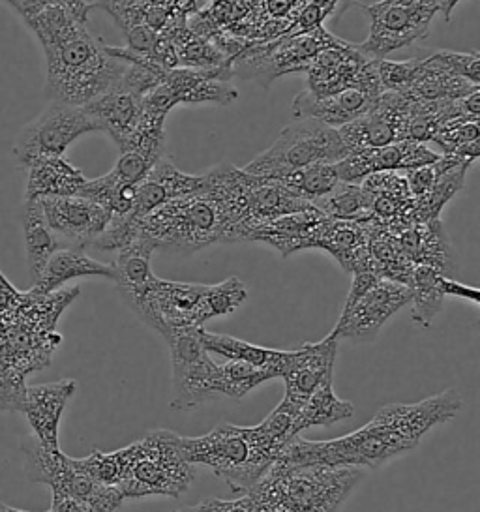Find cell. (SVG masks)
<instances>
[{
	"mask_svg": "<svg viewBox=\"0 0 480 512\" xmlns=\"http://www.w3.org/2000/svg\"><path fill=\"white\" fill-rule=\"evenodd\" d=\"M462 407L454 389L417 404H389L357 432L329 441L293 437L280 452L274 467L351 466L377 469L413 451L432 428L450 421Z\"/></svg>",
	"mask_w": 480,
	"mask_h": 512,
	"instance_id": "cell-1",
	"label": "cell"
},
{
	"mask_svg": "<svg viewBox=\"0 0 480 512\" xmlns=\"http://www.w3.org/2000/svg\"><path fill=\"white\" fill-rule=\"evenodd\" d=\"M295 407L282 400L261 424L244 428L220 424L201 437H180L188 462L207 466L233 494H248L293 439Z\"/></svg>",
	"mask_w": 480,
	"mask_h": 512,
	"instance_id": "cell-2",
	"label": "cell"
},
{
	"mask_svg": "<svg viewBox=\"0 0 480 512\" xmlns=\"http://www.w3.org/2000/svg\"><path fill=\"white\" fill-rule=\"evenodd\" d=\"M42 49L45 94L51 102L83 107L120 87L126 64L83 23Z\"/></svg>",
	"mask_w": 480,
	"mask_h": 512,
	"instance_id": "cell-3",
	"label": "cell"
},
{
	"mask_svg": "<svg viewBox=\"0 0 480 512\" xmlns=\"http://www.w3.org/2000/svg\"><path fill=\"white\" fill-rule=\"evenodd\" d=\"M360 479V467L272 466L248 496L282 512H338Z\"/></svg>",
	"mask_w": 480,
	"mask_h": 512,
	"instance_id": "cell-4",
	"label": "cell"
},
{
	"mask_svg": "<svg viewBox=\"0 0 480 512\" xmlns=\"http://www.w3.org/2000/svg\"><path fill=\"white\" fill-rule=\"evenodd\" d=\"M139 231L156 248L182 254H194L220 242H235L233 227L222 207L201 190L160 205L141 222Z\"/></svg>",
	"mask_w": 480,
	"mask_h": 512,
	"instance_id": "cell-5",
	"label": "cell"
},
{
	"mask_svg": "<svg viewBox=\"0 0 480 512\" xmlns=\"http://www.w3.org/2000/svg\"><path fill=\"white\" fill-rule=\"evenodd\" d=\"M195 477L197 471L182 452L180 436L171 430H152L128 445V466L119 488L126 499H179L190 490Z\"/></svg>",
	"mask_w": 480,
	"mask_h": 512,
	"instance_id": "cell-6",
	"label": "cell"
},
{
	"mask_svg": "<svg viewBox=\"0 0 480 512\" xmlns=\"http://www.w3.org/2000/svg\"><path fill=\"white\" fill-rule=\"evenodd\" d=\"M349 154L336 128H330L315 119H295L280 132L270 149L261 152L244 171L284 179L287 175L315 166V164H338Z\"/></svg>",
	"mask_w": 480,
	"mask_h": 512,
	"instance_id": "cell-7",
	"label": "cell"
},
{
	"mask_svg": "<svg viewBox=\"0 0 480 512\" xmlns=\"http://www.w3.org/2000/svg\"><path fill=\"white\" fill-rule=\"evenodd\" d=\"M25 454V475L38 484H47L53 494L74 497L94 512H115L126 501L117 486H104L74 466V458L60 449H49L34 436L21 443Z\"/></svg>",
	"mask_w": 480,
	"mask_h": 512,
	"instance_id": "cell-8",
	"label": "cell"
},
{
	"mask_svg": "<svg viewBox=\"0 0 480 512\" xmlns=\"http://www.w3.org/2000/svg\"><path fill=\"white\" fill-rule=\"evenodd\" d=\"M411 302V287L377 278L372 272H355L344 312L332 334L338 340L372 342L383 325Z\"/></svg>",
	"mask_w": 480,
	"mask_h": 512,
	"instance_id": "cell-9",
	"label": "cell"
},
{
	"mask_svg": "<svg viewBox=\"0 0 480 512\" xmlns=\"http://www.w3.org/2000/svg\"><path fill=\"white\" fill-rule=\"evenodd\" d=\"M370 17V34L355 46L368 59L381 61L390 53L422 40L437 16V0H379L364 6Z\"/></svg>",
	"mask_w": 480,
	"mask_h": 512,
	"instance_id": "cell-10",
	"label": "cell"
},
{
	"mask_svg": "<svg viewBox=\"0 0 480 512\" xmlns=\"http://www.w3.org/2000/svg\"><path fill=\"white\" fill-rule=\"evenodd\" d=\"M207 287L201 284L167 282L158 276L152 280L143 295L128 306L150 329L160 332L164 340L188 329H197L207 323L203 304Z\"/></svg>",
	"mask_w": 480,
	"mask_h": 512,
	"instance_id": "cell-11",
	"label": "cell"
},
{
	"mask_svg": "<svg viewBox=\"0 0 480 512\" xmlns=\"http://www.w3.org/2000/svg\"><path fill=\"white\" fill-rule=\"evenodd\" d=\"M90 132H98V128L85 107L51 102L19 132L14 143L15 160L27 169L42 158L64 156L74 141Z\"/></svg>",
	"mask_w": 480,
	"mask_h": 512,
	"instance_id": "cell-12",
	"label": "cell"
},
{
	"mask_svg": "<svg viewBox=\"0 0 480 512\" xmlns=\"http://www.w3.org/2000/svg\"><path fill=\"white\" fill-rule=\"evenodd\" d=\"M165 342L171 349L173 364L171 407L184 411L216 400L218 362L210 359L209 351L199 342L197 329L177 332Z\"/></svg>",
	"mask_w": 480,
	"mask_h": 512,
	"instance_id": "cell-13",
	"label": "cell"
},
{
	"mask_svg": "<svg viewBox=\"0 0 480 512\" xmlns=\"http://www.w3.org/2000/svg\"><path fill=\"white\" fill-rule=\"evenodd\" d=\"M233 76V66L216 70L173 68L165 74L164 81L143 98V102L165 115L177 106H231L239 98V92L231 85Z\"/></svg>",
	"mask_w": 480,
	"mask_h": 512,
	"instance_id": "cell-14",
	"label": "cell"
},
{
	"mask_svg": "<svg viewBox=\"0 0 480 512\" xmlns=\"http://www.w3.org/2000/svg\"><path fill=\"white\" fill-rule=\"evenodd\" d=\"M411 100L400 92H383L362 117L342 126L338 134L349 152L368 151L404 141Z\"/></svg>",
	"mask_w": 480,
	"mask_h": 512,
	"instance_id": "cell-15",
	"label": "cell"
},
{
	"mask_svg": "<svg viewBox=\"0 0 480 512\" xmlns=\"http://www.w3.org/2000/svg\"><path fill=\"white\" fill-rule=\"evenodd\" d=\"M45 222L64 248L92 246L111 222V212L83 196L38 199Z\"/></svg>",
	"mask_w": 480,
	"mask_h": 512,
	"instance_id": "cell-16",
	"label": "cell"
},
{
	"mask_svg": "<svg viewBox=\"0 0 480 512\" xmlns=\"http://www.w3.org/2000/svg\"><path fill=\"white\" fill-rule=\"evenodd\" d=\"M338 353V338L329 336L315 344H302L299 349L289 351L285 364V402L300 406L315 391L330 385L334 379V361Z\"/></svg>",
	"mask_w": 480,
	"mask_h": 512,
	"instance_id": "cell-17",
	"label": "cell"
},
{
	"mask_svg": "<svg viewBox=\"0 0 480 512\" xmlns=\"http://www.w3.org/2000/svg\"><path fill=\"white\" fill-rule=\"evenodd\" d=\"M441 154L430 151L417 141H396L387 147L349 152L336 164L338 179L347 184H360L368 175L381 171H407L413 167L434 164Z\"/></svg>",
	"mask_w": 480,
	"mask_h": 512,
	"instance_id": "cell-18",
	"label": "cell"
},
{
	"mask_svg": "<svg viewBox=\"0 0 480 512\" xmlns=\"http://www.w3.org/2000/svg\"><path fill=\"white\" fill-rule=\"evenodd\" d=\"M381 83H368L360 87H349L344 91L315 98L310 92H300L293 102L295 119H315L330 128L340 130L345 124L362 117L375 100L383 94Z\"/></svg>",
	"mask_w": 480,
	"mask_h": 512,
	"instance_id": "cell-19",
	"label": "cell"
},
{
	"mask_svg": "<svg viewBox=\"0 0 480 512\" xmlns=\"http://www.w3.org/2000/svg\"><path fill=\"white\" fill-rule=\"evenodd\" d=\"M74 392V379L25 387L21 411L32 426V436L49 449H59L60 419Z\"/></svg>",
	"mask_w": 480,
	"mask_h": 512,
	"instance_id": "cell-20",
	"label": "cell"
},
{
	"mask_svg": "<svg viewBox=\"0 0 480 512\" xmlns=\"http://www.w3.org/2000/svg\"><path fill=\"white\" fill-rule=\"evenodd\" d=\"M201 186H203L201 175L182 173L169 158L164 156L156 166L150 169L149 175L135 186L132 207L124 216L141 224L150 212L158 209L160 205H164L175 197L195 194L201 190Z\"/></svg>",
	"mask_w": 480,
	"mask_h": 512,
	"instance_id": "cell-21",
	"label": "cell"
},
{
	"mask_svg": "<svg viewBox=\"0 0 480 512\" xmlns=\"http://www.w3.org/2000/svg\"><path fill=\"white\" fill-rule=\"evenodd\" d=\"M83 107L96 122L98 132H105L111 137L120 152L130 151L143 113L141 96L117 87Z\"/></svg>",
	"mask_w": 480,
	"mask_h": 512,
	"instance_id": "cell-22",
	"label": "cell"
},
{
	"mask_svg": "<svg viewBox=\"0 0 480 512\" xmlns=\"http://www.w3.org/2000/svg\"><path fill=\"white\" fill-rule=\"evenodd\" d=\"M360 188L366 196L374 222L385 226L409 224V218L415 211V199L409 192L404 171L372 173L360 182Z\"/></svg>",
	"mask_w": 480,
	"mask_h": 512,
	"instance_id": "cell-23",
	"label": "cell"
},
{
	"mask_svg": "<svg viewBox=\"0 0 480 512\" xmlns=\"http://www.w3.org/2000/svg\"><path fill=\"white\" fill-rule=\"evenodd\" d=\"M327 216L315 207L306 211L285 214L269 224L257 227L248 241L265 242L272 248H276L282 256L287 257L300 250H312L315 244V237L319 233V227Z\"/></svg>",
	"mask_w": 480,
	"mask_h": 512,
	"instance_id": "cell-24",
	"label": "cell"
},
{
	"mask_svg": "<svg viewBox=\"0 0 480 512\" xmlns=\"http://www.w3.org/2000/svg\"><path fill=\"white\" fill-rule=\"evenodd\" d=\"M314 248L334 257L344 271L362 272L368 261V222L329 218L319 227Z\"/></svg>",
	"mask_w": 480,
	"mask_h": 512,
	"instance_id": "cell-25",
	"label": "cell"
},
{
	"mask_svg": "<svg viewBox=\"0 0 480 512\" xmlns=\"http://www.w3.org/2000/svg\"><path fill=\"white\" fill-rule=\"evenodd\" d=\"M100 276L113 280V267L87 256L81 248H60L45 263L44 271L30 287L32 295H47L75 278Z\"/></svg>",
	"mask_w": 480,
	"mask_h": 512,
	"instance_id": "cell-26",
	"label": "cell"
},
{
	"mask_svg": "<svg viewBox=\"0 0 480 512\" xmlns=\"http://www.w3.org/2000/svg\"><path fill=\"white\" fill-rule=\"evenodd\" d=\"M158 248L141 231L134 241L117 252L113 267V282L119 287L126 304L135 301L156 278L152 272V254Z\"/></svg>",
	"mask_w": 480,
	"mask_h": 512,
	"instance_id": "cell-27",
	"label": "cell"
},
{
	"mask_svg": "<svg viewBox=\"0 0 480 512\" xmlns=\"http://www.w3.org/2000/svg\"><path fill=\"white\" fill-rule=\"evenodd\" d=\"M29 181L25 199L77 196L87 184L81 169L72 166L64 156H49L27 167Z\"/></svg>",
	"mask_w": 480,
	"mask_h": 512,
	"instance_id": "cell-28",
	"label": "cell"
},
{
	"mask_svg": "<svg viewBox=\"0 0 480 512\" xmlns=\"http://www.w3.org/2000/svg\"><path fill=\"white\" fill-rule=\"evenodd\" d=\"M197 336H199V342L209 353H216V355L224 357L225 361L246 362L255 368L269 370L276 377L284 376L289 351L255 346V344L227 336V334L209 332L205 327H197Z\"/></svg>",
	"mask_w": 480,
	"mask_h": 512,
	"instance_id": "cell-29",
	"label": "cell"
},
{
	"mask_svg": "<svg viewBox=\"0 0 480 512\" xmlns=\"http://www.w3.org/2000/svg\"><path fill=\"white\" fill-rule=\"evenodd\" d=\"M475 91H480V85L464 77L452 76L428 55L420 57L419 70L404 96L413 102H445L464 98Z\"/></svg>",
	"mask_w": 480,
	"mask_h": 512,
	"instance_id": "cell-30",
	"label": "cell"
},
{
	"mask_svg": "<svg viewBox=\"0 0 480 512\" xmlns=\"http://www.w3.org/2000/svg\"><path fill=\"white\" fill-rule=\"evenodd\" d=\"M23 241L27 252L30 282L34 284L44 271L45 263L57 250L64 248L51 227L45 222L44 211L38 199H25L23 207Z\"/></svg>",
	"mask_w": 480,
	"mask_h": 512,
	"instance_id": "cell-31",
	"label": "cell"
},
{
	"mask_svg": "<svg viewBox=\"0 0 480 512\" xmlns=\"http://www.w3.org/2000/svg\"><path fill=\"white\" fill-rule=\"evenodd\" d=\"M102 8L117 23L128 49L150 55L158 34L147 27L150 0H98L94 8Z\"/></svg>",
	"mask_w": 480,
	"mask_h": 512,
	"instance_id": "cell-32",
	"label": "cell"
},
{
	"mask_svg": "<svg viewBox=\"0 0 480 512\" xmlns=\"http://www.w3.org/2000/svg\"><path fill=\"white\" fill-rule=\"evenodd\" d=\"M355 407L349 402L336 396L332 383L315 391L304 404L295 406V421L293 432L300 436L302 430L315 428V426H332L336 422L345 421L353 417Z\"/></svg>",
	"mask_w": 480,
	"mask_h": 512,
	"instance_id": "cell-33",
	"label": "cell"
},
{
	"mask_svg": "<svg viewBox=\"0 0 480 512\" xmlns=\"http://www.w3.org/2000/svg\"><path fill=\"white\" fill-rule=\"evenodd\" d=\"M432 143L441 147L443 154L473 166L480 154V117L462 115L450 119L439 128Z\"/></svg>",
	"mask_w": 480,
	"mask_h": 512,
	"instance_id": "cell-34",
	"label": "cell"
},
{
	"mask_svg": "<svg viewBox=\"0 0 480 512\" xmlns=\"http://www.w3.org/2000/svg\"><path fill=\"white\" fill-rule=\"evenodd\" d=\"M441 276L435 269L417 265L411 274V319L415 325L420 327H430L434 317L441 312L443 308V289H441Z\"/></svg>",
	"mask_w": 480,
	"mask_h": 512,
	"instance_id": "cell-35",
	"label": "cell"
},
{
	"mask_svg": "<svg viewBox=\"0 0 480 512\" xmlns=\"http://www.w3.org/2000/svg\"><path fill=\"white\" fill-rule=\"evenodd\" d=\"M317 211L334 220L347 222H372V214L368 209V201L360 188V184L338 182L329 196L319 199L314 205Z\"/></svg>",
	"mask_w": 480,
	"mask_h": 512,
	"instance_id": "cell-36",
	"label": "cell"
},
{
	"mask_svg": "<svg viewBox=\"0 0 480 512\" xmlns=\"http://www.w3.org/2000/svg\"><path fill=\"white\" fill-rule=\"evenodd\" d=\"M276 376L269 370L255 368L252 364L240 361L218 362V383L216 392L218 398L242 400L246 394L254 391L255 387L267 383Z\"/></svg>",
	"mask_w": 480,
	"mask_h": 512,
	"instance_id": "cell-37",
	"label": "cell"
},
{
	"mask_svg": "<svg viewBox=\"0 0 480 512\" xmlns=\"http://www.w3.org/2000/svg\"><path fill=\"white\" fill-rule=\"evenodd\" d=\"M280 181L284 182L291 194L315 205L319 199L329 196L340 179L336 164H315L299 169Z\"/></svg>",
	"mask_w": 480,
	"mask_h": 512,
	"instance_id": "cell-38",
	"label": "cell"
},
{
	"mask_svg": "<svg viewBox=\"0 0 480 512\" xmlns=\"http://www.w3.org/2000/svg\"><path fill=\"white\" fill-rule=\"evenodd\" d=\"M74 466L98 484L119 488L128 466V447L115 452L94 451L87 458H74Z\"/></svg>",
	"mask_w": 480,
	"mask_h": 512,
	"instance_id": "cell-39",
	"label": "cell"
},
{
	"mask_svg": "<svg viewBox=\"0 0 480 512\" xmlns=\"http://www.w3.org/2000/svg\"><path fill=\"white\" fill-rule=\"evenodd\" d=\"M246 299H248V289L235 276L222 284L209 286L205 293V304H203L205 319L210 321L214 317L229 316L240 308Z\"/></svg>",
	"mask_w": 480,
	"mask_h": 512,
	"instance_id": "cell-40",
	"label": "cell"
},
{
	"mask_svg": "<svg viewBox=\"0 0 480 512\" xmlns=\"http://www.w3.org/2000/svg\"><path fill=\"white\" fill-rule=\"evenodd\" d=\"M0 2L10 10H14L23 23L30 17L36 16L38 12H42L47 6H60L66 12H70L79 23L89 25L90 10L94 8V4H89L87 0H0Z\"/></svg>",
	"mask_w": 480,
	"mask_h": 512,
	"instance_id": "cell-41",
	"label": "cell"
},
{
	"mask_svg": "<svg viewBox=\"0 0 480 512\" xmlns=\"http://www.w3.org/2000/svg\"><path fill=\"white\" fill-rule=\"evenodd\" d=\"M419 59L420 57L409 59V61H389V59L375 61L377 76H379L383 91L405 94L419 70Z\"/></svg>",
	"mask_w": 480,
	"mask_h": 512,
	"instance_id": "cell-42",
	"label": "cell"
},
{
	"mask_svg": "<svg viewBox=\"0 0 480 512\" xmlns=\"http://www.w3.org/2000/svg\"><path fill=\"white\" fill-rule=\"evenodd\" d=\"M432 61L447 70L452 76L464 77L467 81L480 85V53H456V51H434Z\"/></svg>",
	"mask_w": 480,
	"mask_h": 512,
	"instance_id": "cell-43",
	"label": "cell"
},
{
	"mask_svg": "<svg viewBox=\"0 0 480 512\" xmlns=\"http://www.w3.org/2000/svg\"><path fill=\"white\" fill-rule=\"evenodd\" d=\"M173 512H254V503L248 494L240 499L225 501L218 497H207L192 507H182Z\"/></svg>",
	"mask_w": 480,
	"mask_h": 512,
	"instance_id": "cell-44",
	"label": "cell"
},
{
	"mask_svg": "<svg viewBox=\"0 0 480 512\" xmlns=\"http://www.w3.org/2000/svg\"><path fill=\"white\" fill-rule=\"evenodd\" d=\"M441 289H443V295H445V297H447V295H450V297H460V299H467V301L479 304V289L464 286V284L456 282L454 278L441 276Z\"/></svg>",
	"mask_w": 480,
	"mask_h": 512,
	"instance_id": "cell-45",
	"label": "cell"
},
{
	"mask_svg": "<svg viewBox=\"0 0 480 512\" xmlns=\"http://www.w3.org/2000/svg\"><path fill=\"white\" fill-rule=\"evenodd\" d=\"M156 4H162L175 16L190 17L201 12L205 0H154Z\"/></svg>",
	"mask_w": 480,
	"mask_h": 512,
	"instance_id": "cell-46",
	"label": "cell"
},
{
	"mask_svg": "<svg viewBox=\"0 0 480 512\" xmlns=\"http://www.w3.org/2000/svg\"><path fill=\"white\" fill-rule=\"evenodd\" d=\"M53 512H94L87 503L74 499V497L60 496L53 494Z\"/></svg>",
	"mask_w": 480,
	"mask_h": 512,
	"instance_id": "cell-47",
	"label": "cell"
},
{
	"mask_svg": "<svg viewBox=\"0 0 480 512\" xmlns=\"http://www.w3.org/2000/svg\"><path fill=\"white\" fill-rule=\"evenodd\" d=\"M460 2H462V0H437V8H439V12L445 17V21H450L452 10H454Z\"/></svg>",
	"mask_w": 480,
	"mask_h": 512,
	"instance_id": "cell-48",
	"label": "cell"
},
{
	"mask_svg": "<svg viewBox=\"0 0 480 512\" xmlns=\"http://www.w3.org/2000/svg\"><path fill=\"white\" fill-rule=\"evenodd\" d=\"M0 512H29V511H21V509H14V507H8V505H0ZM53 512V511H47Z\"/></svg>",
	"mask_w": 480,
	"mask_h": 512,
	"instance_id": "cell-49",
	"label": "cell"
}]
</instances>
